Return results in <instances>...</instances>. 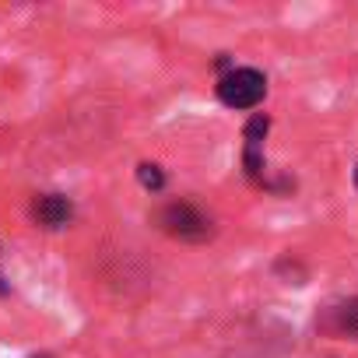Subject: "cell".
<instances>
[{"label": "cell", "instance_id": "obj_7", "mask_svg": "<svg viewBox=\"0 0 358 358\" xmlns=\"http://www.w3.org/2000/svg\"><path fill=\"white\" fill-rule=\"evenodd\" d=\"M355 190H358V169H355Z\"/></svg>", "mask_w": 358, "mask_h": 358}, {"label": "cell", "instance_id": "obj_6", "mask_svg": "<svg viewBox=\"0 0 358 358\" xmlns=\"http://www.w3.org/2000/svg\"><path fill=\"white\" fill-rule=\"evenodd\" d=\"M137 179H141L144 190H162L165 187V172L158 165H151V162H141L137 165Z\"/></svg>", "mask_w": 358, "mask_h": 358}, {"label": "cell", "instance_id": "obj_2", "mask_svg": "<svg viewBox=\"0 0 358 358\" xmlns=\"http://www.w3.org/2000/svg\"><path fill=\"white\" fill-rule=\"evenodd\" d=\"M267 95V78L257 67H236L218 81V99L229 109H253Z\"/></svg>", "mask_w": 358, "mask_h": 358}, {"label": "cell", "instance_id": "obj_4", "mask_svg": "<svg viewBox=\"0 0 358 358\" xmlns=\"http://www.w3.org/2000/svg\"><path fill=\"white\" fill-rule=\"evenodd\" d=\"M71 201L64 197V194H43V197H36L32 201V218L43 225V229H60V225H67L71 222Z\"/></svg>", "mask_w": 358, "mask_h": 358}, {"label": "cell", "instance_id": "obj_1", "mask_svg": "<svg viewBox=\"0 0 358 358\" xmlns=\"http://www.w3.org/2000/svg\"><path fill=\"white\" fill-rule=\"evenodd\" d=\"M155 222H158V229L165 232V236H172V239H179V243H204V239H211V222L197 211V208H190V204H179V201H172V204H165L158 215H155Z\"/></svg>", "mask_w": 358, "mask_h": 358}, {"label": "cell", "instance_id": "obj_5", "mask_svg": "<svg viewBox=\"0 0 358 358\" xmlns=\"http://www.w3.org/2000/svg\"><path fill=\"white\" fill-rule=\"evenodd\" d=\"M323 327L334 330V334H348L358 341V299H348V302H337L327 309L323 316Z\"/></svg>", "mask_w": 358, "mask_h": 358}, {"label": "cell", "instance_id": "obj_3", "mask_svg": "<svg viewBox=\"0 0 358 358\" xmlns=\"http://www.w3.org/2000/svg\"><path fill=\"white\" fill-rule=\"evenodd\" d=\"M271 130V120L267 116H253L243 130L246 137V148H243V165H246V176L250 179H260L264 176V137Z\"/></svg>", "mask_w": 358, "mask_h": 358}, {"label": "cell", "instance_id": "obj_8", "mask_svg": "<svg viewBox=\"0 0 358 358\" xmlns=\"http://www.w3.org/2000/svg\"><path fill=\"white\" fill-rule=\"evenodd\" d=\"M0 281H4V278H0ZM4 292H8V288H4V285H0V295H4Z\"/></svg>", "mask_w": 358, "mask_h": 358}]
</instances>
